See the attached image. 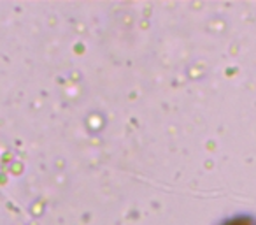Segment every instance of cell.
<instances>
[{"mask_svg":"<svg viewBox=\"0 0 256 225\" xmlns=\"http://www.w3.org/2000/svg\"><path fill=\"white\" fill-rule=\"evenodd\" d=\"M226 225H256V221L254 220H251V218H235V220H232V221H228Z\"/></svg>","mask_w":256,"mask_h":225,"instance_id":"6da1fadb","label":"cell"}]
</instances>
